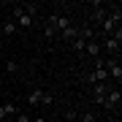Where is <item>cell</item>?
I'll list each match as a JSON object with an SVG mask.
<instances>
[{"label":"cell","mask_w":122,"mask_h":122,"mask_svg":"<svg viewBox=\"0 0 122 122\" xmlns=\"http://www.w3.org/2000/svg\"><path fill=\"white\" fill-rule=\"evenodd\" d=\"M71 25H73V22H71V16H65V14H52V16L46 19L44 35H46V38H54V35H60L62 30H68Z\"/></svg>","instance_id":"6da1fadb"},{"label":"cell","mask_w":122,"mask_h":122,"mask_svg":"<svg viewBox=\"0 0 122 122\" xmlns=\"http://www.w3.org/2000/svg\"><path fill=\"white\" fill-rule=\"evenodd\" d=\"M11 16H14L11 22L16 25V27H22V30H27V27L33 25V16L25 11V5H14V8H11Z\"/></svg>","instance_id":"7a4b0ae2"},{"label":"cell","mask_w":122,"mask_h":122,"mask_svg":"<svg viewBox=\"0 0 122 122\" xmlns=\"http://www.w3.org/2000/svg\"><path fill=\"white\" fill-rule=\"evenodd\" d=\"M119 100H122L119 87H111L109 92H106V103H103V109L109 111V114H119Z\"/></svg>","instance_id":"3957f363"},{"label":"cell","mask_w":122,"mask_h":122,"mask_svg":"<svg viewBox=\"0 0 122 122\" xmlns=\"http://www.w3.org/2000/svg\"><path fill=\"white\" fill-rule=\"evenodd\" d=\"M87 81L90 84H100V81H109V73H106V68H103V60H98L95 62V68L87 73Z\"/></svg>","instance_id":"277c9868"},{"label":"cell","mask_w":122,"mask_h":122,"mask_svg":"<svg viewBox=\"0 0 122 122\" xmlns=\"http://www.w3.org/2000/svg\"><path fill=\"white\" fill-rule=\"evenodd\" d=\"M100 49H106L111 57H119V41H117V38H111V35H106V38H103Z\"/></svg>","instance_id":"5b68a950"},{"label":"cell","mask_w":122,"mask_h":122,"mask_svg":"<svg viewBox=\"0 0 122 122\" xmlns=\"http://www.w3.org/2000/svg\"><path fill=\"white\" fill-rule=\"evenodd\" d=\"M84 54H90V57H98V54H100V41H95V35L87 41V46H84Z\"/></svg>","instance_id":"8992f818"},{"label":"cell","mask_w":122,"mask_h":122,"mask_svg":"<svg viewBox=\"0 0 122 122\" xmlns=\"http://www.w3.org/2000/svg\"><path fill=\"white\" fill-rule=\"evenodd\" d=\"M14 114H19V109L14 103H0V119H5V117H14Z\"/></svg>","instance_id":"52a82bcc"},{"label":"cell","mask_w":122,"mask_h":122,"mask_svg":"<svg viewBox=\"0 0 122 122\" xmlns=\"http://www.w3.org/2000/svg\"><path fill=\"white\" fill-rule=\"evenodd\" d=\"M44 92H46V90H30V92H27V103H30V106H41Z\"/></svg>","instance_id":"ba28073f"},{"label":"cell","mask_w":122,"mask_h":122,"mask_svg":"<svg viewBox=\"0 0 122 122\" xmlns=\"http://www.w3.org/2000/svg\"><path fill=\"white\" fill-rule=\"evenodd\" d=\"M90 19H92V22H95V27H98V25H100V22L106 19V8H95V11H92V16H90Z\"/></svg>","instance_id":"9c48e42d"},{"label":"cell","mask_w":122,"mask_h":122,"mask_svg":"<svg viewBox=\"0 0 122 122\" xmlns=\"http://www.w3.org/2000/svg\"><path fill=\"white\" fill-rule=\"evenodd\" d=\"M76 119H79V122H98V117H95L92 111H81V114H76Z\"/></svg>","instance_id":"30bf717a"},{"label":"cell","mask_w":122,"mask_h":122,"mask_svg":"<svg viewBox=\"0 0 122 122\" xmlns=\"http://www.w3.org/2000/svg\"><path fill=\"white\" fill-rule=\"evenodd\" d=\"M16 30H19V27H16V25H14V22H11V19H8V22H5V25H3V33H5V35H14V33H16Z\"/></svg>","instance_id":"8fae6325"},{"label":"cell","mask_w":122,"mask_h":122,"mask_svg":"<svg viewBox=\"0 0 122 122\" xmlns=\"http://www.w3.org/2000/svg\"><path fill=\"white\" fill-rule=\"evenodd\" d=\"M41 106H54V95H52V92H44V98H41Z\"/></svg>","instance_id":"7c38bea8"},{"label":"cell","mask_w":122,"mask_h":122,"mask_svg":"<svg viewBox=\"0 0 122 122\" xmlns=\"http://www.w3.org/2000/svg\"><path fill=\"white\" fill-rule=\"evenodd\" d=\"M5 68H8V73H16V71H19V62H14V60H8V65H5Z\"/></svg>","instance_id":"4fadbf2b"},{"label":"cell","mask_w":122,"mask_h":122,"mask_svg":"<svg viewBox=\"0 0 122 122\" xmlns=\"http://www.w3.org/2000/svg\"><path fill=\"white\" fill-rule=\"evenodd\" d=\"M14 122H30V117L27 114H14Z\"/></svg>","instance_id":"5bb4252c"},{"label":"cell","mask_w":122,"mask_h":122,"mask_svg":"<svg viewBox=\"0 0 122 122\" xmlns=\"http://www.w3.org/2000/svg\"><path fill=\"white\" fill-rule=\"evenodd\" d=\"M65 122H79V119H76V114H73V111H68V114H65Z\"/></svg>","instance_id":"9a60e30c"},{"label":"cell","mask_w":122,"mask_h":122,"mask_svg":"<svg viewBox=\"0 0 122 122\" xmlns=\"http://www.w3.org/2000/svg\"><path fill=\"white\" fill-rule=\"evenodd\" d=\"M33 122H46V117H35V119H33Z\"/></svg>","instance_id":"2e32d148"}]
</instances>
